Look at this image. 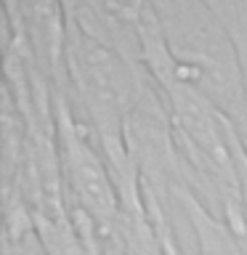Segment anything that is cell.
Listing matches in <instances>:
<instances>
[{
  "label": "cell",
  "mask_w": 247,
  "mask_h": 255,
  "mask_svg": "<svg viewBox=\"0 0 247 255\" xmlns=\"http://www.w3.org/2000/svg\"><path fill=\"white\" fill-rule=\"evenodd\" d=\"M151 8L173 56V69L165 77H175L202 93L247 138V75L234 40L210 3L165 0L151 3Z\"/></svg>",
  "instance_id": "6da1fadb"
},
{
  "label": "cell",
  "mask_w": 247,
  "mask_h": 255,
  "mask_svg": "<svg viewBox=\"0 0 247 255\" xmlns=\"http://www.w3.org/2000/svg\"><path fill=\"white\" fill-rule=\"evenodd\" d=\"M56 115V138H59V162H61V178L64 186L75 197V207L83 210L93 221L96 231L101 237H117L120 234V197L117 186L112 181L109 165L93 143L83 135V128L69 112V104L56 96L53 101Z\"/></svg>",
  "instance_id": "7a4b0ae2"
}]
</instances>
